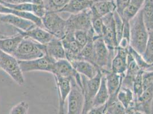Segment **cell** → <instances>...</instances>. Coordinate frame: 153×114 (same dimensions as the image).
<instances>
[{"label":"cell","mask_w":153,"mask_h":114,"mask_svg":"<svg viewBox=\"0 0 153 114\" xmlns=\"http://www.w3.org/2000/svg\"><path fill=\"white\" fill-rule=\"evenodd\" d=\"M90 10L92 16L103 17L110 13H113L116 10L115 1L93 3Z\"/></svg>","instance_id":"obj_19"},{"label":"cell","mask_w":153,"mask_h":114,"mask_svg":"<svg viewBox=\"0 0 153 114\" xmlns=\"http://www.w3.org/2000/svg\"><path fill=\"white\" fill-rule=\"evenodd\" d=\"M57 87L59 96L58 113H65V104L71 90L70 79L61 76H54Z\"/></svg>","instance_id":"obj_12"},{"label":"cell","mask_w":153,"mask_h":114,"mask_svg":"<svg viewBox=\"0 0 153 114\" xmlns=\"http://www.w3.org/2000/svg\"><path fill=\"white\" fill-rule=\"evenodd\" d=\"M61 41L65 50L66 59L70 63L78 60L79 54L82 49L76 42L74 33H67Z\"/></svg>","instance_id":"obj_11"},{"label":"cell","mask_w":153,"mask_h":114,"mask_svg":"<svg viewBox=\"0 0 153 114\" xmlns=\"http://www.w3.org/2000/svg\"><path fill=\"white\" fill-rule=\"evenodd\" d=\"M20 34L24 37H27L33 39L40 44H48L54 37L45 29L36 26L27 32L20 31Z\"/></svg>","instance_id":"obj_16"},{"label":"cell","mask_w":153,"mask_h":114,"mask_svg":"<svg viewBox=\"0 0 153 114\" xmlns=\"http://www.w3.org/2000/svg\"><path fill=\"white\" fill-rule=\"evenodd\" d=\"M70 81L71 90L67 99V114H82L84 103L83 90L78 86L74 78L71 79Z\"/></svg>","instance_id":"obj_8"},{"label":"cell","mask_w":153,"mask_h":114,"mask_svg":"<svg viewBox=\"0 0 153 114\" xmlns=\"http://www.w3.org/2000/svg\"><path fill=\"white\" fill-rule=\"evenodd\" d=\"M57 114H65V113H58V112Z\"/></svg>","instance_id":"obj_44"},{"label":"cell","mask_w":153,"mask_h":114,"mask_svg":"<svg viewBox=\"0 0 153 114\" xmlns=\"http://www.w3.org/2000/svg\"><path fill=\"white\" fill-rule=\"evenodd\" d=\"M29 104L25 101H21L13 106L9 114H28Z\"/></svg>","instance_id":"obj_35"},{"label":"cell","mask_w":153,"mask_h":114,"mask_svg":"<svg viewBox=\"0 0 153 114\" xmlns=\"http://www.w3.org/2000/svg\"><path fill=\"white\" fill-rule=\"evenodd\" d=\"M126 114H135V111L134 109H131L127 111Z\"/></svg>","instance_id":"obj_41"},{"label":"cell","mask_w":153,"mask_h":114,"mask_svg":"<svg viewBox=\"0 0 153 114\" xmlns=\"http://www.w3.org/2000/svg\"><path fill=\"white\" fill-rule=\"evenodd\" d=\"M24 38L21 34L5 38H0V50L14 56L20 42Z\"/></svg>","instance_id":"obj_22"},{"label":"cell","mask_w":153,"mask_h":114,"mask_svg":"<svg viewBox=\"0 0 153 114\" xmlns=\"http://www.w3.org/2000/svg\"><path fill=\"white\" fill-rule=\"evenodd\" d=\"M44 29L55 38L62 39L66 34V21L59 13L47 12L41 19Z\"/></svg>","instance_id":"obj_4"},{"label":"cell","mask_w":153,"mask_h":114,"mask_svg":"<svg viewBox=\"0 0 153 114\" xmlns=\"http://www.w3.org/2000/svg\"><path fill=\"white\" fill-rule=\"evenodd\" d=\"M113 16H114V19L115 29L116 32L117 39L118 44H119V43L121 41L122 37L124 22L121 16L117 13L116 10L114 12Z\"/></svg>","instance_id":"obj_33"},{"label":"cell","mask_w":153,"mask_h":114,"mask_svg":"<svg viewBox=\"0 0 153 114\" xmlns=\"http://www.w3.org/2000/svg\"><path fill=\"white\" fill-rule=\"evenodd\" d=\"M103 74H104L106 78V86L109 94V99L108 102L117 100L118 93L121 87L123 76L115 74L111 71Z\"/></svg>","instance_id":"obj_13"},{"label":"cell","mask_w":153,"mask_h":114,"mask_svg":"<svg viewBox=\"0 0 153 114\" xmlns=\"http://www.w3.org/2000/svg\"><path fill=\"white\" fill-rule=\"evenodd\" d=\"M145 2V0H130L128 5L121 16L123 21H130L140 11Z\"/></svg>","instance_id":"obj_25"},{"label":"cell","mask_w":153,"mask_h":114,"mask_svg":"<svg viewBox=\"0 0 153 114\" xmlns=\"http://www.w3.org/2000/svg\"><path fill=\"white\" fill-rule=\"evenodd\" d=\"M104 114H111V113H110V112H109V111H107V110H106V111H105V113H104Z\"/></svg>","instance_id":"obj_43"},{"label":"cell","mask_w":153,"mask_h":114,"mask_svg":"<svg viewBox=\"0 0 153 114\" xmlns=\"http://www.w3.org/2000/svg\"><path fill=\"white\" fill-rule=\"evenodd\" d=\"M108 99L109 94L106 86V78L104 74H102L100 86L94 98L93 107H100L106 104L108 101Z\"/></svg>","instance_id":"obj_24"},{"label":"cell","mask_w":153,"mask_h":114,"mask_svg":"<svg viewBox=\"0 0 153 114\" xmlns=\"http://www.w3.org/2000/svg\"><path fill=\"white\" fill-rule=\"evenodd\" d=\"M142 57L147 63L153 64V32H149V38Z\"/></svg>","instance_id":"obj_30"},{"label":"cell","mask_w":153,"mask_h":114,"mask_svg":"<svg viewBox=\"0 0 153 114\" xmlns=\"http://www.w3.org/2000/svg\"><path fill=\"white\" fill-rule=\"evenodd\" d=\"M143 71L140 70L137 75L134 79L133 84V91L134 93L135 100L138 98L142 95L143 89Z\"/></svg>","instance_id":"obj_32"},{"label":"cell","mask_w":153,"mask_h":114,"mask_svg":"<svg viewBox=\"0 0 153 114\" xmlns=\"http://www.w3.org/2000/svg\"><path fill=\"white\" fill-rule=\"evenodd\" d=\"M20 30L0 20V38H8L20 34Z\"/></svg>","instance_id":"obj_29"},{"label":"cell","mask_w":153,"mask_h":114,"mask_svg":"<svg viewBox=\"0 0 153 114\" xmlns=\"http://www.w3.org/2000/svg\"><path fill=\"white\" fill-rule=\"evenodd\" d=\"M113 13H110L102 17L104 24L102 38L108 49L111 51L116 50L118 46L115 29Z\"/></svg>","instance_id":"obj_10"},{"label":"cell","mask_w":153,"mask_h":114,"mask_svg":"<svg viewBox=\"0 0 153 114\" xmlns=\"http://www.w3.org/2000/svg\"><path fill=\"white\" fill-rule=\"evenodd\" d=\"M153 114V98L150 103V114Z\"/></svg>","instance_id":"obj_39"},{"label":"cell","mask_w":153,"mask_h":114,"mask_svg":"<svg viewBox=\"0 0 153 114\" xmlns=\"http://www.w3.org/2000/svg\"><path fill=\"white\" fill-rule=\"evenodd\" d=\"M93 2L91 0H69L67 5L59 12L76 14L91 8Z\"/></svg>","instance_id":"obj_20"},{"label":"cell","mask_w":153,"mask_h":114,"mask_svg":"<svg viewBox=\"0 0 153 114\" xmlns=\"http://www.w3.org/2000/svg\"><path fill=\"white\" fill-rule=\"evenodd\" d=\"M0 14L15 15L22 19L31 21L38 27L44 28L42 22V19L38 18V17L36 16L33 14L29 12L15 10L9 7H6L2 4H0Z\"/></svg>","instance_id":"obj_21"},{"label":"cell","mask_w":153,"mask_h":114,"mask_svg":"<svg viewBox=\"0 0 153 114\" xmlns=\"http://www.w3.org/2000/svg\"><path fill=\"white\" fill-rule=\"evenodd\" d=\"M0 20L23 32H27L37 26L31 21L22 19L13 14H0Z\"/></svg>","instance_id":"obj_15"},{"label":"cell","mask_w":153,"mask_h":114,"mask_svg":"<svg viewBox=\"0 0 153 114\" xmlns=\"http://www.w3.org/2000/svg\"><path fill=\"white\" fill-rule=\"evenodd\" d=\"M46 55V46L30 38L24 37L14 54L19 61H30Z\"/></svg>","instance_id":"obj_2"},{"label":"cell","mask_w":153,"mask_h":114,"mask_svg":"<svg viewBox=\"0 0 153 114\" xmlns=\"http://www.w3.org/2000/svg\"><path fill=\"white\" fill-rule=\"evenodd\" d=\"M23 73L34 71H46L52 73L56 61L48 55L30 61H19Z\"/></svg>","instance_id":"obj_7"},{"label":"cell","mask_w":153,"mask_h":114,"mask_svg":"<svg viewBox=\"0 0 153 114\" xmlns=\"http://www.w3.org/2000/svg\"><path fill=\"white\" fill-rule=\"evenodd\" d=\"M66 21V33L82 30L93 31L90 8L76 14H70Z\"/></svg>","instance_id":"obj_6"},{"label":"cell","mask_w":153,"mask_h":114,"mask_svg":"<svg viewBox=\"0 0 153 114\" xmlns=\"http://www.w3.org/2000/svg\"><path fill=\"white\" fill-rule=\"evenodd\" d=\"M130 0H115L116 5V11L121 16L122 15L124 10L128 7Z\"/></svg>","instance_id":"obj_36"},{"label":"cell","mask_w":153,"mask_h":114,"mask_svg":"<svg viewBox=\"0 0 153 114\" xmlns=\"http://www.w3.org/2000/svg\"><path fill=\"white\" fill-rule=\"evenodd\" d=\"M130 46L142 56L149 38V31L143 19L142 9L129 21Z\"/></svg>","instance_id":"obj_1"},{"label":"cell","mask_w":153,"mask_h":114,"mask_svg":"<svg viewBox=\"0 0 153 114\" xmlns=\"http://www.w3.org/2000/svg\"><path fill=\"white\" fill-rule=\"evenodd\" d=\"M94 36L95 34L93 30L90 32L79 30L74 33V36L75 39L78 44L81 47V49H82V47H83L88 42L90 38L94 37Z\"/></svg>","instance_id":"obj_31"},{"label":"cell","mask_w":153,"mask_h":114,"mask_svg":"<svg viewBox=\"0 0 153 114\" xmlns=\"http://www.w3.org/2000/svg\"><path fill=\"white\" fill-rule=\"evenodd\" d=\"M117 99L126 111L134 109L135 96L132 89L121 86L118 93Z\"/></svg>","instance_id":"obj_23"},{"label":"cell","mask_w":153,"mask_h":114,"mask_svg":"<svg viewBox=\"0 0 153 114\" xmlns=\"http://www.w3.org/2000/svg\"><path fill=\"white\" fill-rule=\"evenodd\" d=\"M33 0H0V3H5L7 4L17 5L24 3H31L32 4Z\"/></svg>","instance_id":"obj_38"},{"label":"cell","mask_w":153,"mask_h":114,"mask_svg":"<svg viewBox=\"0 0 153 114\" xmlns=\"http://www.w3.org/2000/svg\"><path fill=\"white\" fill-rule=\"evenodd\" d=\"M45 46L46 54L56 61L66 59L65 50L61 39L54 37Z\"/></svg>","instance_id":"obj_18"},{"label":"cell","mask_w":153,"mask_h":114,"mask_svg":"<svg viewBox=\"0 0 153 114\" xmlns=\"http://www.w3.org/2000/svg\"><path fill=\"white\" fill-rule=\"evenodd\" d=\"M69 0H43L44 6L47 12L59 13Z\"/></svg>","instance_id":"obj_28"},{"label":"cell","mask_w":153,"mask_h":114,"mask_svg":"<svg viewBox=\"0 0 153 114\" xmlns=\"http://www.w3.org/2000/svg\"><path fill=\"white\" fill-rule=\"evenodd\" d=\"M93 3L98 2H102V1H115V0H91Z\"/></svg>","instance_id":"obj_40"},{"label":"cell","mask_w":153,"mask_h":114,"mask_svg":"<svg viewBox=\"0 0 153 114\" xmlns=\"http://www.w3.org/2000/svg\"><path fill=\"white\" fill-rule=\"evenodd\" d=\"M94 61L96 66L102 74L111 71V64L115 54V51L110 50L102 37L94 36L93 37Z\"/></svg>","instance_id":"obj_3"},{"label":"cell","mask_w":153,"mask_h":114,"mask_svg":"<svg viewBox=\"0 0 153 114\" xmlns=\"http://www.w3.org/2000/svg\"><path fill=\"white\" fill-rule=\"evenodd\" d=\"M71 64L78 73L89 79L94 78L100 71L93 64L83 60H76Z\"/></svg>","instance_id":"obj_17"},{"label":"cell","mask_w":153,"mask_h":114,"mask_svg":"<svg viewBox=\"0 0 153 114\" xmlns=\"http://www.w3.org/2000/svg\"><path fill=\"white\" fill-rule=\"evenodd\" d=\"M128 53V49L118 46L111 64V71L117 74L125 76L127 69Z\"/></svg>","instance_id":"obj_14"},{"label":"cell","mask_w":153,"mask_h":114,"mask_svg":"<svg viewBox=\"0 0 153 114\" xmlns=\"http://www.w3.org/2000/svg\"><path fill=\"white\" fill-rule=\"evenodd\" d=\"M91 26L95 36L102 37L104 28V24L102 17L91 16Z\"/></svg>","instance_id":"obj_34"},{"label":"cell","mask_w":153,"mask_h":114,"mask_svg":"<svg viewBox=\"0 0 153 114\" xmlns=\"http://www.w3.org/2000/svg\"><path fill=\"white\" fill-rule=\"evenodd\" d=\"M143 19L149 32H153V0H145L142 8Z\"/></svg>","instance_id":"obj_26"},{"label":"cell","mask_w":153,"mask_h":114,"mask_svg":"<svg viewBox=\"0 0 153 114\" xmlns=\"http://www.w3.org/2000/svg\"><path fill=\"white\" fill-rule=\"evenodd\" d=\"M106 111V104L100 107H93L86 114H104Z\"/></svg>","instance_id":"obj_37"},{"label":"cell","mask_w":153,"mask_h":114,"mask_svg":"<svg viewBox=\"0 0 153 114\" xmlns=\"http://www.w3.org/2000/svg\"><path fill=\"white\" fill-rule=\"evenodd\" d=\"M135 111V110H134ZM135 114H145L142 112L138 111H135Z\"/></svg>","instance_id":"obj_42"},{"label":"cell","mask_w":153,"mask_h":114,"mask_svg":"<svg viewBox=\"0 0 153 114\" xmlns=\"http://www.w3.org/2000/svg\"><path fill=\"white\" fill-rule=\"evenodd\" d=\"M0 69L11 77L15 82L20 86L25 83L23 72L19 66V60L13 56L0 50Z\"/></svg>","instance_id":"obj_5"},{"label":"cell","mask_w":153,"mask_h":114,"mask_svg":"<svg viewBox=\"0 0 153 114\" xmlns=\"http://www.w3.org/2000/svg\"><path fill=\"white\" fill-rule=\"evenodd\" d=\"M78 60L86 61L96 66L94 61V49L93 44V37L90 38L88 42L81 49L79 54Z\"/></svg>","instance_id":"obj_27"},{"label":"cell","mask_w":153,"mask_h":114,"mask_svg":"<svg viewBox=\"0 0 153 114\" xmlns=\"http://www.w3.org/2000/svg\"><path fill=\"white\" fill-rule=\"evenodd\" d=\"M51 74L53 76H61L70 80L74 78L78 86L83 90L81 75L74 70L71 64L66 59L56 61Z\"/></svg>","instance_id":"obj_9"}]
</instances>
